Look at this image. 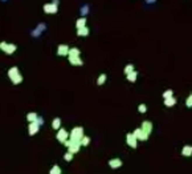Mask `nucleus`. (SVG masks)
I'll return each instance as SVG.
<instances>
[{
	"label": "nucleus",
	"mask_w": 192,
	"mask_h": 174,
	"mask_svg": "<svg viewBox=\"0 0 192 174\" xmlns=\"http://www.w3.org/2000/svg\"><path fill=\"white\" fill-rule=\"evenodd\" d=\"M8 76H9V78H11V81L13 82L15 85L20 84V82L23 81V76L19 73V68H17V67L11 68V69L8 70Z\"/></svg>",
	"instance_id": "nucleus-1"
},
{
	"label": "nucleus",
	"mask_w": 192,
	"mask_h": 174,
	"mask_svg": "<svg viewBox=\"0 0 192 174\" xmlns=\"http://www.w3.org/2000/svg\"><path fill=\"white\" fill-rule=\"evenodd\" d=\"M83 129L81 128V126H78V128H74L70 133H69V139L73 142H81V139L83 138Z\"/></svg>",
	"instance_id": "nucleus-2"
},
{
	"label": "nucleus",
	"mask_w": 192,
	"mask_h": 174,
	"mask_svg": "<svg viewBox=\"0 0 192 174\" xmlns=\"http://www.w3.org/2000/svg\"><path fill=\"white\" fill-rule=\"evenodd\" d=\"M0 49H3L7 55H12V53L16 52V45L15 44H7L6 41L0 43Z\"/></svg>",
	"instance_id": "nucleus-3"
},
{
	"label": "nucleus",
	"mask_w": 192,
	"mask_h": 174,
	"mask_svg": "<svg viewBox=\"0 0 192 174\" xmlns=\"http://www.w3.org/2000/svg\"><path fill=\"white\" fill-rule=\"evenodd\" d=\"M132 134L137 137V139H141V141H144V139L149 138V134H147L144 130H142V129H135Z\"/></svg>",
	"instance_id": "nucleus-4"
},
{
	"label": "nucleus",
	"mask_w": 192,
	"mask_h": 174,
	"mask_svg": "<svg viewBox=\"0 0 192 174\" xmlns=\"http://www.w3.org/2000/svg\"><path fill=\"white\" fill-rule=\"evenodd\" d=\"M57 6L55 3H50V4H45L44 6V12L45 13H56L57 12Z\"/></svg>",
	"instance_id": "nucleus-5"
},
{
	"label": "nucleus",
	"mask_w": 192,
	"mask_h": 174,
	"mask_svg": "<svg viewBox=\"0 0 192 174\" xmlns=\"http://www.w3.org/2000/svg\"><path fill=\"white\" fill-rule=\"evenodd\" d=\"M68 137H69V133L65 130V129H60L58 130V133H57V139L60 142H65L66 139H68Z\"/></svg>",
	"instance_id": "nucleus-6"
},
{
	"label": "nucleus",
	"mask_w": 192,
	"mask_h": 174,
	"mask_svg": "<svg viewBox=\"0 0 192 174\" xmlns=\"http://www.w3.org/2000/svg\"><path fill=\"white\" fill-rule=\"evenodd\" d=\"M69 48L68 45H64V44H61V45H58V49H57V55L58 56H69Z\"/></svg>",
	"instance_id": "nucleus-7"
},
{
	"label": "nucleus",
	"mask_w": 192,
	"mask_h": 174,
	"mask_svg": "<svg viewBox=\"0 0 192 174\" xmlns=\"http://www.w3.org/2000/svg\"><path fill=\"white\" fill-rule=\"evenodd\" d=\"M80 148H81V142H73L72 141V144H70V146H69L68 149H69V153L74 154V153H78Z\"/></svg>",
	"instance_id": "nucleus-8"
},
{
	"label": "nucleus",
	"mask_w": 192,
	"mask_h": 174,
	"mask_svg": "<svg viewBox=\"0 0 192 174\" xmlns=\"http://www.w3.org/2000/svg\"><path fill=\"white\" fill-rule=\"evenodd\" d=\"M39 128H40V126H39L36 122H31V124H29V126H28L29 136H34V134L39 132Z\"/></svg>",
	"instance_id": "nucleus-9"
},
{
	"label": "nucleus",
	"mask_w": 192,
	"mask_h": 174,
	"mask_svg": "<svg viewBox=\"0 0 192 174\" xmlns=\"http://www.w3.org/2000/svg\"><path fill=\"white\" fill-rule=\"evenodd\" d=\"M137 141H138L137 137H135L132 133L131 134H130V133L127 134V144H129L131 148H137Z\"/></svg>",
	"instance_id": "nucleus-10"
},
{
	"label": "nucleus",
	"mask_w": 192,
	"mask_h": 174,
	"mask_svg": "<svg viewBox=\"0 0 192 174\" xmlns=\"http://www.w3.org/2000/svg\"><path fill=\"white\" fill-rule=\"evenodd\" d=\"M142 130H144L147 134H150L151 133V130H152V125H151V122L150 121H143L142 122Z\"/></svg>",
	"instance_id": "nucleus-11"
},
{
	"label": "nucleus",
	"mask_w": 192,
	"mask_h": 174,
	"mask_svg": "<svg viewBox=\"0 0 192 174\" xmlns=\"http://www.w3.org/2000/svg\"><path fill=\"white\" fill-rule=\"evenodd\" d=\"M109 166L113 169H117V168H121L122 166V161L118 160V158H114V160H110L109 161Z\"/></svg>",
	"instance_id": "nucleus-12"
},
{
	"label": "nucleus",
	"mask_w": 192,
	"mask_h": 174,
	"mask_svg": "<svg viewBox=\"0 0 192 174\" xmlns=\"http://www.w3.org/2000/svg\"><path fill=\"white\" fill-rule=\"evenodd\" d=\"M69 63L72 65H82L83 61L80 57H69Z\"/></svg>",
	"instance_id": "nucleus-13"
},
{
	"label": "nucleus",
	"mask_w": 192,
	"mask_h": 174,
	"mask_svg": "<svg viewBox=\"0 0 192 174\" xmlns=\"http://www.w3.org/2000/svg\"><path fill=\"white\" fill-rule=\"evenodd\" d=\"M85 24H86V19L85 18H81V19H78V20L76 21V27H77V29H81V28H83V27H86Z\"/></svg>",
	"instance_id": "nucleus-14"
},
{
	"label": "nucleus",
	"mask_w": 192,
	"mask_h": 174,
	"mask_svg": "<svg viewBox=\"0 0 192 174\" xmlns=\"http://www.w3.org/2000/svg\"><path fill=\"white\" fill-rule=\"evenodd\" d=\"M181 154H183V156H186V157H189L192 154V146H189V145L184 146L183 150H181Z\"/></svg>",
	"instance_id": "nucleus-15"
},
{
	"label": "nucleus",
	"mask_w": 192,
	"mask_h": 174,
	"mask_svg": "<svg viewBox=\"0 0 192 174\" xmlns=\"http://www.w3.org/2000/svg\"><path fill=\"white\" fill-rule=\"evenodd\" d=\"M77 35L78 36H88L89 35V28L88 27H83L81 29H77Z\"/></svg>",
	"instance_id": "nucleus-16"
},
{
	"label": "nucleus",
	"mask_w": 192,
	"mask_h": 174,
	"mask_svg": "<svg viewBox=\"0 0 192 174\" xmlns=\"http://www.w3.org/2000/svg\"><path fill=\"white\" fill-rule=\"evenodd\" d=\"M69 57H80V49H77V48L69 49Z\"/></svg>",
	"instance_id": "nucleus-17"
},
{
	"label": "nucleus",
	"mask_w": 192,
	"mask_h": 174,
	"mask_svg": "<svg viewBox=\"0 0 192 174\" xmlns=\"http://www.w3.org/2000/svg\"><path fill=\"white\" fill-rule=\"evenodd\" d=\"M175 104H176V100L174 99V97H170V99L164 100V105H166V106H174Z\"/></svg>",
	"instance_id": "nucleus-18"
},
{
	"label": "nucleus",
	"mask_w": 192,
	"mask_h": 174,
	"mask_svg": "<svg viewBox=\"0 0 192 174\" xmlns=\"http://www.w3.org/2000/svg\"><path fill=\"white\" fill-rule=\"evenodd\" d=\"M60 126H61V120L58 118V117L52 121V128L53 129H60Z\"/></svg>",
	"instance_id": "nucleus-19"
},
{
	"label": "nucleus",
	"mask_w": 192,
	"mask_h": 174,
	"mask_svg": "<svg viewBox=\"0 0 192 174\" xmlns=\"http://www.w3.org/2000/svg\"><path fill=\"white\" fill-rule=\"evenodd\" d=\"M37 114L33 113V112H31V113H28V116H27V120H28L29 122H34L36 120H37Z\"/></svg>",
	"instance_id": "nucleus-20"
},
{
	"label": "nucleus",
	"mask_w": 192,
	"mask_h": 174,
	"mask_svg": "<svg viewBox=\"0 0 192 174\" xmlns=\"http://www.w3.org/2000/svg\"><path fill=\"white\" fill-rule=\"evenodd\" d=\"M137 72H131V73H129V75H127V80H129V81H131V82H134L135 80H137Z\"/></svg>",
	"instance_id": "nucleus-21"
},
{
	"label": "nucleus",
	"mask_w": 192,
	"mask_h": 174,
	"mask_svg": "<svg viewBox=\"0 0 192 174\" xmlns=\"http://www.w3.org/2000/svg\"><path fill=\"white\" fill-rule=\"evenodd\" d=\"M49 174H61V169H60V166L55 165L53 168L50 169V173H49Z\"/></svg>",
	"instance_id": "nucleus-22"
},
{
	"label": "nucleus",
	"mask_w": 192,
	"mask_h": 174,
	"mask_svg": "<svg viewBox=\"0 0 192 174\" xmlns=\"http://www.w3.org/2000/svg\"><path fill=\"white\" fill-rule=\"evenodd\" d=\"M89 144H90V138H89V137L85 136L82 139H81V146H88Z\"/></svg>",
	"instance_id": "nucleus-23"
},
{
	"label": "nucleus",
	"mask_w": 192,
	"mask_h": 174,
	"mask_svg": "<svg viewBox=\"0 0 192 174\" xmlns=\"http://www.w3.org/2000/svg\"><path fill=\"white\" fill-rule=\"evenodd\" d=\"M131 72H134V65H132V64L126 65V68H125V73L129 75V73H131Z\"/></svg>",
	"instance_id": "nucleus-24"
},
{
	"label": "nucleus",
	"mask_w": 192,
	"mask_h": 174,
	"mask_svg": "<svg viewBox=\"0 0 192 174\" xmlns=\"http://www.w3.org/2000/svg\"><path fill=\"white\" fill-rule=\"evenodd\" d=\"M105 80H106V75H101L100 77H98V80H97V84L98 85H102L103 82H105Z\"/></svg>",
	"instance_id": "nucleus-25"
},
{
	"label": "nucleus",
	"mask_w": 192,
	"mask_h": 174,
	"mask_svg": "<svg viewBox=\"0 0 192 174\" xmlns=\"http://www.w3.org/2000/svg\"><path fill=\"white\" fill-rule=\"evenodd\" d=\"M64 160H65V161H72L73 160V154L69 153V151H68V153H65V154H64Z\"/></svg>",
	"instance_id": "nucleus-26"
},
{
	"label": "nucleus",
	"mask_w": 192,
	"mask_h": 174,
	"mask_svg": "<svg viewBox=\"0 0 192 174\" xmlns=\"http://www.w3.org/2000/svg\"><path fill=\"white\" fill-rule=\"evenodd\" d=\"M163 97H164V100H166V99H170V97H172V90H166V93L163 94Z\"/></svg>",
	"instance_id": "nucleus-27"
},
{
	"label": "nucleus",
	"mask_w": 192,
	"mask_h": 174,
	"mask_svg": "<svg viewBox=\"0 0 192 174\" xmlns=\"http://www.w3.org/2000/svg\"><path fill=\"white\" fill-rule=\"evenodd\" d=\"M186 102H187V106H188V108H192V94L188 97V99H187Z\"/></svg>",
	"instance_id": "nucleus-28"
},
{
	"label": "nucleus",
	"mask_w": 192,
	"mask_h": 174,
	"mask_svg": "<svg viewBox=\"0 0 192 174\" xmlns=\"http://www.w3.org/2000/svg\"><path fill=\"white\" fill-rule=\"evenodd\" d=\"M138 110H139V112H142V113H144V112H146V105H139V106H138Z\"/></svg>",
	"instance_id": "nucleus-29"
},
{
	"label": "nucleus",
	"mask_w": 192,
	"mask_h": 174,
	"mask_svg": "<svg viewBox=\"0 0 192 174\" xmlns=\"http://www.w3.org/2000/svg\"><path fill=\"white\" fill-rule=\"evenodd\" d=\"M34 122H36V124H37L39 126H40V125H43V124H44L43 117H37V120H36V121H34Z\"/></svg>",
	"instance_id": "nucleus-30"
},
{
	"label": "nucleus",
	"mask_w": 192,
	"mask_h": 174,
	"mask_svg": "<svg viewBox=\"0 0 192 174\" xmlns=\"http://www.w3.org/2000/svg\"><path fill=\"white\" fill-rule=\"evenodd\" d=\"M70 144H72V141H70V139H66V141L64 142V145H65L66 148H69V146H70Z\"/></svg>",
	"instance_id": "nucleus-31"
}]
</instances>
